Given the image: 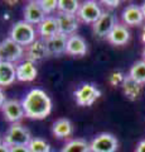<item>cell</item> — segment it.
<instances>
[{"label":"cell","instance_id":"d6986e66","mask_svg":"<svg viewBox=\"0 0 145 152\" xmlns=\"http://www.w3.org/2000/svg\"><path fill=\"white\" fill-rule=\"evenodd\" d=\"M106 39L114 46H124L128 43L130 39V32L125 24L118 23V24L114 27V29L111 31L110 34L107 36Z\"/></svg>","mask_w":145,"mask_h":152},{"label":"cell","instance_id":"6da1fadb","mask_svg":"<svg viewBox=\"0 0 145 152\" xmlns=\"http://www.w3.org/2000/svg\"><path fill=\"white\" fill-rule=\"evenodd\" d=\"M25 117L30 119H44L52 112V100L42 89H32L22 100Z\"/></svg>","mask_w":145,"mask_h":152},{"label":"cell","instance_id":"9c48e42d","mask_svg":"<svg viewBox=\"0 0 145 152\" xmlns=\"http://www.w3.org/2000/svg\"><path fill=\"white\" fill-rule=\"evenodd\" d=\"M1 110H3L5 119L8 122H10L12 124L19 123L23 118L25 117L22 102L15 100V99H9V100H6L4 103V105L1 107Z\"/></svg>","mask_w":145,"mask_h":152},{"label":"cell","instance_id":"7c38bea8","mask_svg":"<svg viewBox=\"0 0 145 152\" xmlns=\"http://www.w3.org/2000/svg\"><path fill=\"white\" fill-rule=\"evenodd\" d=\"M24 22L29 23L32 26H37L38 27L42 22L45 19V14L42 10L40 5L38 4V1H29L24 8Z\"/></svg>","mask_w":145,"mask_h":152},{"label":"cell","instance_id":"e0dca14e","mask_svg":"<svg viewBox=\"0 0 145 152\" xmlns=\"http://www.w3.org/2000/svg\"><path fill=\"white\" fill-rule=\"evenodd\" d=\"M17 80V65L0 61V88L10 86Z\"/></svg>","mask_w":145,"mask_h":152},{"label":"cell","instance_id":"f546056e","mask_svg":"<svg viewBox=\"0 0 145 152\" xmlns=\"http://www.w3.org/2000/svg\"><path fill=\"white\" fill-rule=\"evenodd\" d=\"M8 100L6 96H5V93H4L3 88H0V108H1L4 105V103H5Z\"/></svg>","mask_w":145,"mask_h":152},{"label":"cell","instance_id":"30bf717a","mask_svg":"<svg viewBox=\"0 0 145 152\" xmlns=\"http://www.w3.org/2000/svg\"><path fill=\"white\" fill-rule=\"evenodd\" d=\"M56 19H57L58 23V31L61 34L64 36H73L74 32L77 31L79 20L77 15H71V14H63V13H58L56 15Z\"/></svg>","mask_w":145,"mask_h":152},{"label":"cell","instance_id":"ffe728a7","mask_svg":"<svg viewBox=\"0 0 145 152\" xmlns=\"http://www.w3.org/2000/svg\"><path fill=\"white\" fill-rule=\"evenodd\" d=\"M52 132L59 140L68 138V137L73 133V126L68 119H66V118H61V119H57L53 123Z\"/></svg>","mask_w":145,"mask_h":152},{"label":"cell","instance_id":"603a6c76","mask_svg":"<svg viewBox=\"0 0 145 152\" xmlns=\"http://www.w3.org/2000/svg\"><path fill=\"white\" fill-rule=\"evenodd\" d=\"M129 77L140 85L145 84V60L136 61L129 71Z\"/></svg>","mask_w":145,"mask_h":152},{"label":"cell","instance_id":"7402d4cb","mask_svg":"<svg viewBox=\"0 0 145 152\" xmlns=\"http://www.w3.org/2000/svg\"><path fill=\"white\" fill-rule=\"evenodd\" d=\"M61 152H91V150H90V143L86 140L76 138L67 142Z\"/></svg>","mask_w":145,"mask_h":152},{"label":"cell","instance_id":"5bb4252c","mask_svg":"<svg viewBox=\"0 0 145 152\" xmlns=\"http://www.w3.org/2000/svg\"><path fill=\"white\" fill-rule=\"evenodd\" d=\"M66 53L74 57H82L87 53V42L81 36L73 34L67 39Z\"/></svg>","mask_w":145,"mask_h":152},{"label":"cell","instance_id":"52a82bcc","mask_svg":"<svg viewBox=\"0 0 145 152\" xmlns=\"http://www.w3.org/2000/svg\"><path fill=\"white\" fill-rule=\"evenodd\" d=\"M119 142L110 133H101L90 142L91 152H116Z\"/></svg>","mask_w":145,"mask_h":152},{"label":"cell","instance_id":"2e32d148","mask_svg":"<svg viewBox=\"0 0 145 152\" xmlns=\"http://www.w3.org/2000/svg\"><path fill=\"white\" fill-rule=\"evenodd\" d=\"M37 33L40 37V39L43 41H47L49 38H52L53 36L58 34L59 31H58V23L56 17H52V15L45 17L44 20L37 27Z\"/></svg>","mask_w":145,"mask_h":152},{"label":"cell","instance_id":"44dd1931","mask_svg":"<svg viewBox=\"0 0 145 152\" xmlns=\"http://www.w3.org/2000/svg\"><path fill=\"white\" fill-rule=\"evenodd\" d=\"M123 90H124V94L126 95V98L130 99V100H136V99L140 96L141 94V85L135 83L134 80H131L129 76L125 77V81L123 84Z\"/></svg>","mask_w":145,"mask_h":152},{"label":"cell","instance_id":"d590c367","mask_svg":"<svg viewBox=\"0 0 145 152\" xmlns=\"http://www.w3.org/2000/svg\"><path fill=\"white\" fill-rule=\"evenodd\" d=\"M0 143H1V141H0Z\"/></svg>","mask_w":145,"mask_h":152},{"label":"cell","instance_id":"5b68a950","mask_svg":"<svg viewBox=\"0 0 145 152\" xmlns=\"http://www.w3.org/2000/svg\"><path fill=\"white\" fill-rule=\"evenodd\" d=\"M102 13L104 12H102L99 3L93 1V0H87V1L81 4L77 13V18L78 20L87 23V24H95L102 15Z\"/></svg>","mask_w":145,"mask_h":152},{"label":"cell","instance_id":"484cf974","mask_svg":"<svg viewBox=\"0 0 145 152\" xmlns=\"http://www.w3.org/2000/svg\"><path fill=\"white\" fill-rule=\"evenodd\" d=\"M38 4L47 17L58 10V0H38Z\"/></svg>","mask_w":145,"mask_h":152},{"label":"cell","instance_id":"3957f363","mask_svg":"<svg viewBox=\"0 0 145 152\" xmlns=\"http://www.w3.org/2000/svg\"><path fill=\"white\" fill-rule=\"evenodd\" d=\"M25 57V48L15 43L10 38H5L0 42V61H5L14 65L22 62Z\"/></svg>","mask_w":145,"mask_h":152},{"label":"cell","instance_id":"4dcf8cb0","mask_svg":"<svg viewBox=\"0 0 145 152\" xmlns=\"http://www.w3.org/2000/svg\"><path fill=\"white\" fill-rule=\"evenodd\" d=\"M135 152H145V140L140 141L138 146H136V150H135Z\"/></svg>","mask_w":145,"mask_h":152},{"label":"cell","instance_id":"4316f807","mask_svg":"<svg viewBox=\"0 0 145 152\" xmlns=\"http://www.w3.org/2000/svg\"><path fill=\"white\" fill-rule=\"evenodd\" d=\"M125 77L124 74L121 72V71H115V72H112L109 77V83L112 85V86H119V85H123L124 81H125Z\"/></svg>","mask_w":145,"mask_h":152},{"label":"cell","instance_id":"ba28073f","mask_svg":"<svg viewBox=\"0 0 145 152\" xmlns=\"http://www.w3.org/2000/svg\"><path fill=\"white\" fill-rule=\"evenodd\" d=\"M116 24H118V19H116L115 14L111 12H104L99 20L92 26V29L95 36L99 38H107Z\"/></svg>","mask_w":145,"mask_h":152},{"label":"cell","instance_id":"ac0fdd59","mask_svg":"<svg viewBox=\"0 0 145 152\" xmlns=\"http://www.w3.org/2000/svg\"><path fill=\"white\" fill-rule=\"evenodd\" d=\"M67 39L68 37L64 34H61V33L53 36L49 39H47L45 45H47V48H48L49 56H59V55L66 53Z\"/></svg>","mask_w":145,"mask_h":152},{"label":"cell","instance_id":"836d02e7","mask_svg":"<svg viewBox=\"0 0 145 152\" xmlns=\"http://www.w3.org/2000/svg\"><path fill=\"white\" fill-rule=\"evenodd\" d=\"M141 39H143V42L145 43V28H144V31H143V36H141Z\"/></svg>","mask_w":145,"mask_h":152},{"label":"cell","instance_id":"7a4b0ae2","mask_svg":"<svg viewBox=\"0 0 145 152\" xmlns=\"http://www.w3.org/2000/svg\"><path fill=\"white\" fill-rule=\"evenodd\" d=\"M37 34L38 33H37L34 26H32L24 20H19L13 24L9 38L25 48V47L30 46L33 42L37 41Z\"/></svg>","mask_w":145,"mask_h":152},{"label":"cell","instance_id":"f1b7e54d","mask_svg":"<svg viewBox=\"0 0 145 152\" xmlns=\"http://www.w3.org/2000/svg\"><path fill=\"white\" fill-rule=\"evenodd\" d=\"M102 4H105V5L110 7V8H118L121 4V1H119V0H104Z\"/></svg>","mask_w":145,"mask_h":152},{"label":"cell","instance_id":"4fadbf2b","mask_svg":"<svg viewBox=\"0 0 145 152\" xmlns=\"http://www.w3.org/2000/svg\"><path fill=\"white\" fill-rule=\"evenodd\" d=\"M38 75V70L35 67V64L30 61H22L17 65V80L22 83H30L35 80Z\"/></svg>","mask_w":145,"mask_h":152},{"label":"cell","instance_id":"d6a6232c","mask_svg":"<svg viewBox=\"0 0 145 152\" xmlns=\"http://www.w3.org/2000/svg\"><path fill=\"white\" fill-rule=\"evenodd\" d=\"M140 8H141V12H143V15H144V18H145V1L143 3V5H141V7H140Z\"/></svg>","mask_w":145,"mask_h":152},{"label":"cell","instance_id":"83f0119b","mask_svg":"<svg viewBox=\"0 0 145 152\" xmlns=\"http://www.w3.org/2000/svg\"><path fill=\"white\" fill-rule=\"evenodd\" d=\"M10 152H30L28 146H13V147H9Z\"/></svg>","mask_w":145,"mask_h":152},{"label":"cell","instance_id":"277c9868","mask_svg":"<svg viewBox=\"0 0 145 152\" xmlns=\"http://www.w3.org/2000/svg\"><path fill=\"white\" fill-rule=\"evenodd\" d=\"M33 138L28 128L22 126L20 123H14L9 127L5 137L3 140V143H5L8 147L13 146H28L30 140Z\"/></svg>","mask_w":145,"mask_h":152},{"label":"cell","instance_id":"9a60e30c","mask_svg":"<svg viewBox=\"0 0 145 152\" xmlns=\"http://www.w3.org/2000/svg\"><path fill=\"white\" fill-rule=\"evenodd\" d=\"M123 22L125 26H130V27H135V26H140L144 22V15L141 12V8L135 4H130L128 5L124 12H123Z\"/></svg>","mask_w":145,"mask_h":152},{"label":"cell","instance_id":"8fae6325","mask_svg":"<svg viewBox=\"0 0 145 152\" xmlns=\"http://www.w3.org/2000/svg\"><path fill=\"white\" fill-rule=\"evenodd\" d=\"M49 56L48 48H47L45 41L43 39H37L30 46L25 47V60L30 61V62H39V61L44 60L45 57Z\"/></svg>","mask_w":145,"mask_h":152},{"label":"cell","instance_id":"cb8c5ba5","mask_svg":"<svg viewBox=\"0 0 145 152\" xmlns=\"http://www.w3.org/2000/svg\"><path fill=\"white\" fill-rule=\"evenodd\" d=\"M81 4L77 0H58V13L77 15Z\"/></svg>","mask_w":145,"mask_h":152},{"label":"cell","instance_id":"1f68e13d","mask_svg":"<svg viewBox=\"0 0 145 152\" xmlns=\"http://www.w3.org/2000/svg\"><path fill=\"white\" fill-rule=\"evenodd\" d=\"M0 152H10V150H9V147L5 145V143H0Z\"/></svg>","mask_w":145,"mask_h":152},{"label":"cell","instance_id":"8992f818","mask_svg":"<svg viewBox=\"0 0 145 152\" xmlns=\"http://www.w3.org/2000/svg\"><path fill=\"white\" fill-rule=\"evenodd\" d=\"M100 96L101 91L92 84H83L74 91V99L79 107H90Z\"/></svg>","mask_w":145,"mask_h":152},{"label":"cell","instance_id":"d4e9b609","mask_svg":"<svg viewBox=\"0 0 145 152\" xmlns=\"http://www.w3.org/2000/svg\"><path fill=\"white\" fill-rule=\"evenodd\" d=\"M28 148L30 152H50V145L42 138L33 137L28 145Z\"/></svg>","mask_w":145,"mask_h":152},{"label":"cell","instance_id":"e575fe53","mask_svg":"<svg viewBox=\"0 0 145 152\" xmlns=\"http://www.w3.org/2000/svg\"><path fill=\"white\" fill-rule=\"evenodd\" d=\"M143 57H144V60H145V47H144V50H143Z\"/></svg>","mask_w":145,"mask_h":152}]
</instances>
